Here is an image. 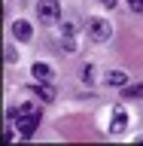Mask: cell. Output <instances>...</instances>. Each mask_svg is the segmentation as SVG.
<instances>
[{
	"instance_id": "6da1fadb",
	"label": "cell",
	"mask_w": 143,
	"mask_h": 146,
	"mask_svg": "<svg viewBox=\"0 0 143 146\" xmlns=\"http://www.w3.org/2000/svg\"><path fill=\"white\" fill-rule=\"evenodd\" d=\"M88 36L94 40V43H107L110 36H113L110 21H104V18H91V21H88Z\"/></svg>"
},
{
	"instance_id": "7a4b0ae2",
	"label": "cell",
	"mask_w": 143,
	"mask_h": 146,
	"mask_svg": "<svg viewBox=\"0 0 143 146\" xmlns=\"http://www.w3.org/2000/svg\"><path fill=\"white\" fill-rule=\"evenodd\" d=\"M37 15H40V21H58L61 3L58 0H43V3H37Z\"/></svg>"
},
{
	"instance_id": "3957f363",
	"label": "cell",
	"mask_w": 143,
	"mask_h": 146,
	"mask_svg": "<svg viewBox=\"0 0 143 146\" xmlns=\"http://www.w3.org/2000/svg\"><path fill=\"white\" fill-rule=\"evenodd\" d=\"M37 122H40V113H27V116H18L15 125H18V134L21 137H31L37 131Z\"/></svg>"
},
{
	"instance_id": "277c9868",
	"label": "cell",
	"mask_w": 143,
	"mask_h": 146,
	"mask_svg": "<svg viewBox=\"0 0 143 146\" xmlns=\"http://www.w3.org/2000/svg\"><path fill=\"white\" fill-rule=\"evenodd\" d=\"M125 125H128L125 110H122V107H116V110H113V125H110V131H113V134H122V131H125Z\"/></svg>"
},
{
	"instance_id": "5b68a950",
	"label": "cell",
	"mask_w": 143,
	"mask_h": 146,
	"mask_svg": "<svg viewBox=\"0 0 143 146\" xmlns=\"http://www.w3.org/2000/svg\"><path fill=\"white\" fill-rule=\"evenodd\" d=\"M31 76H34L37 82H49V79H52V67L43 64V61H37L34 67H31Z\"/></svg>"
},
{
	"instance_id": "8992f818",
	"label": "cell",
	"mask_w": 143,
	"mask_h": 146,
	"mask_svg": "<svg viewBox=\"0 0 143 146\" xmlns=\"http://www.w3.org/2000/svg\"><path fill=\"white\" fill-rule=\"evenodd\" d=\"M12 34L18 36V40H31V36H34V31H31V25H27V21H21V18H18V21H12Z\"/></svg>"
},
{
	"instance_id": "52a82bcc",
	"label": "cell",
	"mask_w": 143,
	"mask_h": 146,
	"mask_svg": "<svg viewBox=\"0 0 143 146\" xmlns=\"http://www.w3.org/2000/svg\"><path fill=\"white\" fill-rule=\"evenodd\" d=\"M128 82V73L125 70H110L107 73V85H125Z\"/></svg>"
},
{
	"instance_id": "ba28073f",
	"label": "cell",
	"mask_w": 143,
	"mask_h": 146,
	"mask_svg": "<svg viewBox=\"0 0 143 146\" xmlns=\"http://www.w3.org/2000/svg\"><path fill=\"white\" fill-rule=\"evenodd\" d=\"M37 98H40V100H52L55 98L52 85H49V82H37Z\"/></svg>"
},
{
	"instance_id": "9c48e42d",
	"label": "cell",
	"mask_w": 143,
	"mask_h": 146,
	"mask_svg": "<svg viewBox=\"0 0 143 146\" xmlns=\"http://www.w3.org/2000/svg\"><path fill=\"white\" fill-rule=\"evenodd\" d=\"M3 58H6V64H15L18 61V52L12 49V46H6V55H3Z\"/></svg>"
},
{
	"instance_id": "30bf717a",
	"label": "cell",
	"mask_w": 143,
	"mask_h": 146,
	"mask_svg": "<svg viewBox=\"0 0 143 146\" xmlns=\"http://www.w3.org/2000/svg\"><path fill=\"white\" fill-rule=\"evenodd\" d=\"M125 98H143V85H134V88H125Z\"/></svg>"
},
{
	"instance_id": "8fae6325",
	"label": "cell",
	"mask_w": 143,
	"mask_h": 146,
	"mask_svg": "<svg viewBox=\"0 0 143 146\" xmlns=\"http://www.w3.org/2000/svg\"><path fill=\"white\" fill-rule=\"evenodd\" d=\"M128 3H131V9H134V12H143V0H128Z\"/></svg>"
},
{
	"instance_id": "7c38bea8",
	"label": "cell",
	"mask_w": 143,
	"mask_h": 146,
	"mask_svg": "<svg viewBox=\"0 0 143 146\" xmlns=\"http://www.w3.org/2000/svg\"><path fill=\"white\" fill-rule=\"evenodd\" d=\"M100 3H104V6H116V0H100Z\"/></svg>"
}]
</instances>
